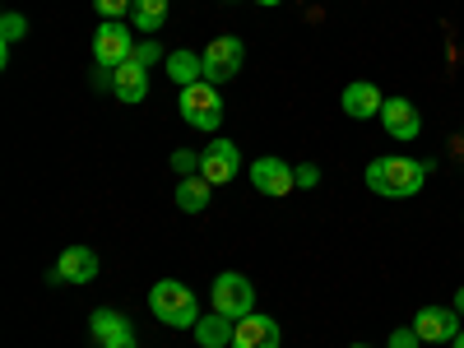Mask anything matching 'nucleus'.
<instances>
[{
  "mask_svg": "<svg viewBox=\"0 0 464 348\" xmlns=\"http://www.w3.org/2000/svg\"><path fill=\"white\" fill-rule=\"evenodd\" d=\"M149 312L159 316L163 325H172V330H196V321H200V302H196V293H190L186 284H177V279H159L149 288Z\"/></svg>",
  "mask_w": 464,
  "mask_h": 348,
  "instance_id": "obj_2",
  "label": "nucleus"
},
{
  "mask_svg": "<svg viewBox=\"0 0 464 348\" xmlns=\"http://www.w3.org/2000/svg\"><path fill=\"white\" fill-rule=\"evenodd\" d=\"M196 343L200 348H232V334H237V321L232 316H223V312H209V316H200L196 321Z\"/></svg>",
  "mask_w": 464,
  "mask_h": 348,
  "instance_id": "obj_15",
  "label": "nucleus"
},
{
  "mask_svg": "<svg viewBox=\"0 0 464 348\" xmlns=\"http://www.w3.org/2000/svg\"><path fill=\"white\" fill-rule=\"evenodd\" d=\"M450 348H464V330H459V334H455V343H450Z\"/></svg>",
  "mask_w": 464,
  "mask_h": 348,
  "instance_id": "obj_28",
  "label": "nucleus"
},
{
  "mask_svg": "<svg viewBox=\"0 0 464 348\" xmlns=\"http://www.w3.org/2000/svg\"><path fill=\"white\" fill-rule=\"evenodd\" d=\"M316 181H321V168H316V163H302V168H297V186H302V190H312Z\"/></svg>",
  "mask_w": 464,
  "mask_h": 348,
  "instance_id": "obj_25",
  "label": "nucleus"
},
{
  "mask_svg": "<svg viewBox=\"0 0 464 348\" xmlns=\"http://www.w3.org/2000/svg\"><path fill=\"white\" fill-rule=\"evenodd\" d=\"M111 93H116V102H144L149 98V65H140L135 56L126 61V65H116L111 70Z\"/></svg>",
  "mask_w": 464,
  "mask_h": 348,
  "instance_id": "obj_12",
  "label": "nucleus"
},
{
  "mask_svg": "<svg viewBox=\"0 0 464 348\" xmlns=\"http://www.w3.org/2000/svg\"><path fill=\"white\" fill-rule=\"evenodd\" d=\"M24 33H28V19H24L19 10H10L5 19H0V47H14Z\"/></svg>",
  "mask_w": 464,
  "mask_h": 348,
  "instance_id": "obj_20",
  "label": "nucleus"
},
{
  "mask_svg": "<svg viewBox=\"0 0 464 348\" xmlns=\"http://www.w3.org/2000/svg\"><path fill=\"white\" fill-rule=\"evenodd\" d=\"M130 5H135V0H93L98 19H121V14H130Z\"/></svg>",
  "mask_w": 464,
  "mask_h": 348,
  "instance_id": "obj_22",
  "label": "nucleus"
},
{
  "mask_svg": "<svg viewBox=\"0 0 464 348\" xmlns=\"http://www.w3.org/2000/svg\"><path fill=\"white\" fill-rule=\"evenodd\" d=\"M381 126H385V135H391V140H418L422 116H418V107H413L409 98H385V107H381Z\"/></svg>",
  "mask_w": 464,
  "mask_h": 348,
  "instance_id": "obj_10",
  "label": "nucleus"
},
{
  "mask_svg": "<svg viewBox=\"0 0 464 348\" xmlns=\"http://www.w3.org/2000/svg\"><path fill=\"white\" fill-rule=\"evenodd\" d=\"M455 312H459V316H464V288H459V293H455Z\"/></svg>",
  "mask_w": 464,
  "mask_h": 348,
  "instance_id": "obj_27",
  "label": "nucleus"
},
{
  "mask_svg": "<svg viewBox=\"0 0 464 348\" xmlns=\"http://www.w3.org/2000/svg\"><path fill=\"white\" fill-rule=\"evenodd\" d=\"M168 5H172V0H135V5H130V24L140 33H159L163 19H168Z\"/></svg>",
  "mask_w": 464,
  "mask_h": 348,
  "instance_id": "obj_18",
  "label": "nucleus"
},
{
  "mask_svg": "<svg viewBox=\"0 0 464 348\" xmlns=\"http://www.w3.org/2000/svg\"><path fill=\"white\" fill-rule=\"evenodd\" d=\"M339 107H343V116H353V121H372V116H381L385 98H381V89L372 80H353L339 93Z\"/></svg>",
  "mask_w": 464,
  "mask_h": 348,
  "instance_id": "obj_11",
  "label": "nucleus"
},
{
  "mask_svg": "<svg viewBox=\"0 0 464 348\" xmlns=\"http://www.w3.org/2000/svg\"><path fill=\"white\" fill-rule=\"evenodd\" d=\"M89 330H93V339H98V343H107V339H116V334H126V330H130V321H126L121 312H111V306H98V312L89 316Z\"/></svg>",
  "mask_w": 464,
  "mask_h": 348,
  "instance_id": "obj_19",
  "label": "nucleus"
},
{
  "mask_svg": "<svg viewBox=\"0 0 464 348\" xmlns=\"http://www.w3.org/2000/svg\"><path fill=\"white\" fill-rule=\"evenodd\" d=\"M135 61H140V65H153V61H168V56H163L159 43H140V47H135Z\"/></svg>",
  "mask_w": 464,
  "mask_h": 348,
  "instance_id": "obj_24",
  "label": "nucleus"
},
{
  "mask_svg": "<svg viewBox=\"0 0 464 348\" xmlns=\"http://www.w3.org/2000/svg\"><path fill=\"white\" fill-rule=\"evenodd\" d=\"M464 316L455 312V306H422V312L413 316V330L422 343H455V334L464 330L459 325Z\"/></svg>",
  "mask_w": 464,
  "mask_h": 348,
  "instance_id": "obj_8",
  "label": "nucleus"
},
{
  "mask_svg": "<svg viewBox=\"0 0 464 348\" xmlns=\"http://www.w3.org/2000/svg\"><path fill=\"white\" fill-rule=\"evenodd\" d=\"M422 339H418V330L413 325H400L395 334H391V348H418Z\"/></svg>",
  "mask_w": 464,
  "mask_h": 348,
  "instance_id": "obj_23",
  "label": "nucleus"
},
{
  "mask_svg": "<svg viewBox=\"0 0 464 348\" xmlns=\"http://www.w3.org/2000/svg\"><path fill=\"white\" fill-rule=\"evenodd\" d=\"M102 348H140V339H135V330H126V334H116V339H107Z\"/></svg>",
  "mask_w": 464,
  "mask_h": 348,
  "instance_id": "obj_26",
  "label": "nucleus"
},
{
  "mask_svg": "<svg viewBox=\"0 0 464 348\" xmlns=\"http://www.w3.org/2000/svg\"><path fill=\"white\" fill-rule=\"evenodd\" d=\"M428 172H432V163H422V159L385 153V159L367 163V186H372V196H381V200H409V196H418V190L428 186Z\"/></svg>",
  "mask_w": 464,
  "mask_h": 348,
  "instance_id": "obj_1",
  "label": "nucleus"
},
{
  "mask_svg": "<svg viewBox=\"0 0 464 348\" xmlns=\"http://www.w3.org/2000/svg\"><path fill=\"white\" fill-rule=\"evenodd\" d=\"M251 186L260 190V196H269V200H279V196H288V190L297 186V168H288L284 159H256L251 163Z\"/></svg>",
  "mask_w": 464,
  "mask_h": 348,
  "instance_id": "obj_9",
  "label": "nucleus"
},
{
  "mask_svg": "<svg viewBox=\"0 0 464 348\" xmlns=\"http://www.w3.org/2000/svg\"><path fill=\"white\" fill-rule=\"evenodd\" d=\"M200 56H205V80L227 84V80H237V70L246 61V47H242V37H214Z\"/></svg>",
  "mask_w": 464,
  "mask_h": 348,
  "instance_id": "obj_6",
  "label": "nucleus"
},
{
  "mask_svg": "<svg viewBox=\"0 0 464 348\" xmlns=\"http://www.w3.org/2000/svg\"><path fill=\"white\" fill-rule=\"evenodd\" d=\"M237 172H242V149L232 140H209V149L200 153V177L209 186H227Z\"/></svg>",
  "mask_w": 464,
  "mask_h": 348,
  "instance_id": "obj_7",
  "label": "nucleus"
},
{
  "mask_svg": "<svg viewBox=\"0 0 464 348\" xmlns=\"http://www.w3.org/2000/svg\"><path fill=\"white\" fill-rule=\"evenodd\" d=\"M209 196H214V186L205 177H181L177 181V209H186V214H205Z\"/></svg>",
  "mask_w": 464,
  "mask_h": 348,
  "instance_id": "obj_17",
  "label": "nucleus"
},
{
  "mask_svg": "<svg viewBox=\"0 0 464 348\" xmlns=\"http://www.w3.org/2000/svg\"><path fill=\"white\" fill-rule=\"evenodd\" d=\"M256 5H284V0H256Z\"/></svg>",
  "mask_w": 464,
  "mask_h": 348,
  "instance_id": "obj_29",
  "label": "nucleus"
},
{
  "mask_svg": "<svg viewBox=\"0 0 464 348\" xmlns=\"http://www.w3.org/2000/svg\"><path fill=\"white\" fill-rule=\"evenodd\" d=\"M232 348H279V321L275 316H242L237 321V334H232Z\"/></svg>",
  "mask_w": 464,
  "mask_h": 348,
  "instance_id": "obj_13",
  "label": "nucleus"
},
{
  "mask_svg": "<svg viewBox=\"0 0 464 348\" xmlns=\"http://www.w3.org/2000/svg\"><path fill=\"white\" fill-rule=\"evenodd\" d=\"M168 80L181 84V89L200 84V80H205V56H200V52H186V47L168 52Z\"/></svg>",
  "mask_w": 464,
  "mask_h": 348,
  "instance_id": "obj_16",
  "label": "nucleus"
},
{
  "mask_svg": "<svg viewBox=\"0 0 464 348\" xmlns=\"http://www.w3.org/2000/svg\"><path fill=\"white\" fill-rule=\"evenodd\" d=\"M353 348H367V343H353Z\"/></svg>",
  "mask_w": 464,
  "mask_h": 348,
  "instance_id": "obj_30",
  "label": "nucleus"
},
{
  "mask_svg": "<svg viewBox=\"0 0 464 348\" xmlns=\"http://www.w3.org/2000/svg\"><path fill=\"white\" fill-rule=\"evenodd\" d=\"M135 56V37L121 19H102L98 33H93V61L102 70H116V65H126Z\"/></svg>",
  "mask_w": 464,
  "mask_h": 348,
  "instance_id": "obj_4",
  "label": "nucleus"
},
{
  "mask_svg": "<svg viewBox=\"0 0 464 348\" xmlns=\"http://www.w3.org/2000/svg\"><path fill=\"white\" fill-rule=\"evenodd\" d=\"M56 275H61L65 284H93V279L102 275L98 251H89V246H65L61 260H56Z\"/></svg>",
  "mask_w": 464,
  "mask_h": 348,
  "instance_id": "obj_14",
  "label": "nucleus"
},
{
  "mask_svg": "<svg viewBox=\"0 0 464 348\" xmlns=\"http://www.w3.org/2000/svg\"><path fill=\"white\" fill-rule=\"evenodd\" d=\"M214 312L232 316V321H242L256 312V288L246 275H237V269H227V275L214 279Z\"/></svg>",
  "mask_w": 464,
  "mask_h": 348,
  "instance_id": "obj_5",
  "label": "nucleus"
},
{
  "mask_svg": "<svg viewBox=\"0 0 464 348\" xmlns=\"http://www.w3.org/2000/svg\"><path fill=\"white\" fill-rule=\"evenodd\" d=\"M181 116H186V126H196V130H205V135H214L218 126H223V98H218V84H209V80H200V84H190V89H181Z\"/></svg>",
  "mask_w": 464,
  "mask_h": 348,
  "instance_id": "obj_3",
  "label": "nucleus"
},
{
  "mask_svg": "<svg viewBox=\"0 0 464 348\" xmlns=\"http://www.w3.org/2000/svg\"><path fill=\"white\" fill-rule=\"evenodd\" d=\"M172 172H177V177H200V153L177 149V153H172Z\"/></svg>",
  "mask_w": 464,
  "mask_h": 348,
  "instance_id": "obj_21",
  "label": "nucleus"
}]
</instances>
